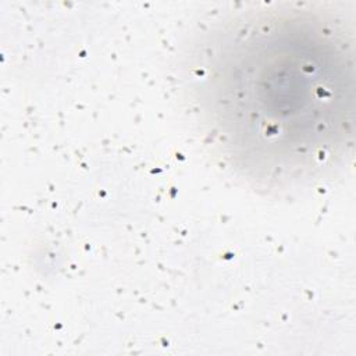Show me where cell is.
<instances>
[{
    "mask_svg": "<svg viewBox=\"0 0 356 356\" xmlns=\"http://www.w3.org/2000/svg\"><path fill=\"white\" fill-rule=\"evenodd\" d=\"M185 68L211 147L256 186L309 185L350 154L353 33L331 6L231 11L197 33Z\"/></svg>",
    "mask_w": 356,
    "mask_h": 356,
    "instance_id": "cell-1",
    "label": "cell"
}]
</instances>
